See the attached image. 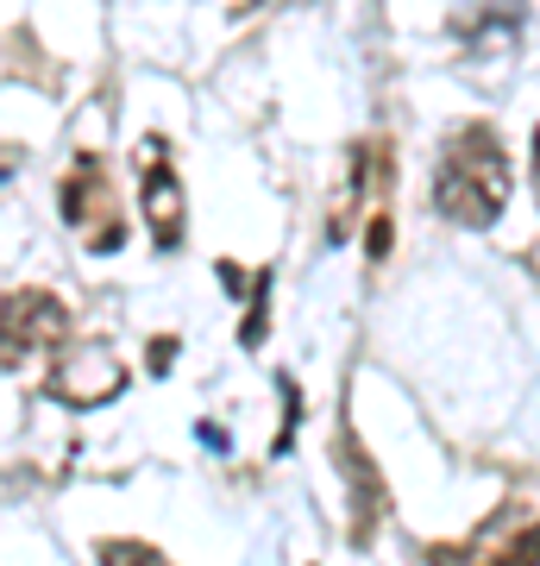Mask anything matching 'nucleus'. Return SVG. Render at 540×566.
<instances>
[{
  "label": "nucleus",
  "instance_id": "nucleus-3",
  "mask_svg": "<svg viewBox=\"0 0 540 566\" xmlns=\"http://www.w3.org/2000/svg\"><path fill=\"white\" fill-rule=\"evenodd\" d=\"M63 221L76 227L88 252H120V202H114V182L95 158H82L70 177H63Z\"/></svg>",
  "mask_w": 540,
  "mask_h": 566
},
{
  "label": "nucleus",
  "instance_id": "nucleus-4",
  "mask_svg": "<svg viewBox=\"0 0 540 566\" xmlns=\"http://www.w3.org/2000/svg\"><path fill=\"white\" fill-rule=\"evenodd\" d=\"M126 371L120 359H114V346L107 340H76L57 353V378H51V397L70 409H95L107 403V397H120Z\"/></svg>",
  "mask_w": 540,
  "mask_h": 566
},
{
  "label": "nucleus",
  "instance_id": "nucleus-1",
  "mask_svg": "<svg viewBox=\"0 0 540 566\" xmlns=\"http://www.w3.org/2000/svg\"><path fill=\"white\" fill-rule=\"evenodd\" d=\"M434 202L446 221L459 227H490L509 202V151L490 126H465L459 139L441 151L434 170Z\"/></svg>",
  "mask_w": 540,
  "mask_h": 566
},
{
  "label": "nucleus",
  "instance_id": "nucleus-7",
  "mask_svg": "<svg viewBox=\"0 0 540 566\" xmlns=\"http://www.w3.org/2000/svg\"><path fill=\"white\" fill-rule=\"evenodd\" d=\"M100 566H170V560L145 542H100Z\"/></svg>",
  "mask_w": 540,
  "mask_h": 566
},
{
  "label": "nucleus",
  "instance_id": "nucleus-2",
  "mask_svg": "<svg viewBox=\"0 0 540 566\" xmlns=\"http://www.w3.org/2000/svg\"><path fill=\"white\" fill-rule=\"evenodd\" d=\"M70 340V308L51 290H20L0 303V371H20V365L44 359Z\"/></svg>",
  "mask_w": 540,
  "mask_h": 566
},
{
  "label": "nucleus",
  "instance_id": "nucleus-5",
  "mask_svg": "<svg viewBox=\"0 0 540 566\" xmlns=\"http://www.w3.org/2000/svg\"><path fill=\"white\" fill-rule=\"evenodd\" d=\"M139 158H145V221H151V240L170 252V245H182V182L158 139H145Z\"/></svg>",
  "mask_w": 540,
  "mask_h": 566
},
{
  "label": "nucleus",
  "instance_id": "nucleus-6",
  "mask_svg": "<svg viewBox=\"0 0 540 566\" xmlns=\"http://www.w3.org/2000/svg\"><path fill=\"white\" fill-rule=\"evenodd\" d=\"M472 566H534V523L528 516H497L490 547H472Z\"/></svg>",
  "mask_w": 540,
  "mask_h": 566
}]
</instances>
